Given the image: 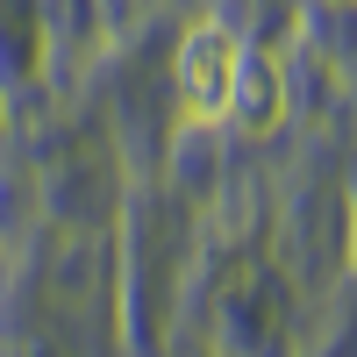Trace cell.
Returning <instances> with one entry per match:
<instances>
[{"instance_id": "6da1fadb", "label": "cell", "mask_w": 357, "mask_h": 357, "mask_svg": "<svg viewBox=\"0 0 357 357\" xmlns=\"http://www.w3.org/2000/svg\"><path fill=\"white\" fill-rule=\"evenodd\" d=\"M236 29L229 22H193L178 43V107L186 122H229V79H236Z\"/></svg>"}, {"instance_id": "7a4b0ae2", "label": "cell", "mask_w": 357, "mask_h": 357, "mask_svg": "<svg viewBox=\"0 0 357 357\" xmlns=\"http://www.w3.org/2000/svg\"><path fill=\"white\" fill-rule=\"evenodd\" d=\"M229 114H236V129H243V136H272V129H279V114H286V72H279V57L236 50Z\"/></svg>"}, {"instance_id": "3957f363", "label": "cell", "mask_w": 357, "mask_h": 357, "mask_svg": "<svg viewBox=\"0 0 357 357\" xmlns=\"http://www.w3.org/2000/svg\"><path fill=\"white\" fill-rule=\"evenodd\" d=\"M336 8H350V0H336Z\"/></svg>"}]
</instances>
